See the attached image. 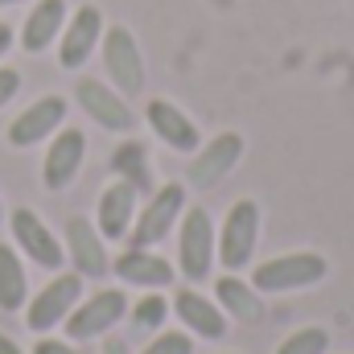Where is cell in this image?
Segmentation results:
<instances>
[{
	"mask_svg": "<svg viewBox=\"0 0 354 354\" xmlns=\"http://www.w3.org/2000/svg\"><path fill=\"white\" fill-rule=\"evenodd\" d=\"M260 231H264V214L256 198H235L223 214L218 239H214V256L223 272H248L256 264V248H260Z\"/></svg>",
	"mask_w": 354,
	"mask_h": 354,
	"instance_id": "1",
	"label": "cell"
},
{
	"mask_svg": "<svg viewBox=\"0 0 354 354\" xmlns=\"http://www.w3.org/2000/svg\"><path fill=\"white\" fill-rule=\"evenodd\" d=\"M330 276V260L322 252H280L272 260H260L252 264V284L264 292V297H276V292H305V288H317L322 280Z\"/></svg>",
	"mask_w": 354,
	"mask_h": 354,
	"instance_id": "2",
	"label": "cell"
},
{
	"mask_svg": "<svg viewBox=\"0 0 354 354\" xmlns=\"http://www.w3.org/2000/svg\"><path fill=\"white\" fill-rule=\"evenodd\" d=\"M83 292H87V280L79 276V272H54L37 292H29V301H25V330L29 334H54V330H62V322L71 317V309L83 301Z\"/></svg>",
	"mask_w": 354,
	"mask_h": 354,
	"instance_id": "3",
	"label": "cell"
},
{
	"mask_svg": "<svg viewBox=\"0 0 354 354\" xmlns=\"http://www.w3.org/2000/svg\"><path fill=\"white\" fill-rule=\"evenodd\" d=\"M185 206H189V185H185V181H165V185H157V189L149 194V202L136 210L128 248H157V243H165L177 231Z\"/></svg>",
	"mask_w": 354,
	"mask_h": 354,
	"instance_id": "4",
	"label": "cell"
},
{
	"mask_svg": "<svg viewBox=\"0 0 354 354\" xmlns=\"http://www.w3.org/2000/svg\"><path fill=\"white\" fill-rule=\"evenodd\" d=\"M214 218L206 206H185L181 223H177V276H185L189 284L210 280V272L218 264L214 256Z\"/></svg>",
	"mask_w": 354,
	"mask_h": 354,
	"instance_id": "5",
	"label": "cell"
},
{
	"mask_svg": "<svg viewBox=\"0 0 354 354\" xmlns=\"http://www.w3.org/2000/svg\"><path fill=\"white\" fill-rule=\"evenodd\" d=\"M4 227H8V243H12L29 264H37L41 272H62V268H66V248H62V239L50 231V223H46L33 206H12L8 218H4Z\"/></svg>",
	"mask_w": 354,
	"mask_h": 354,
	"instance_id": "6",
	"label": "cell"
},
{
	"mask_svg": "<svg viewBox=\"0 0 354 354\" xmlns=\"http://www.w3.org/2000/svg\"><path fill=\"white\" fill-rule=\"evenodd\" d=\"M120 322H128V292L124 288H95V292H83V301L62 322V338L95 342V338H107Z\"/></svg>",
	"mask_w": 354,
	"mask_h": 354,
	"instance_id": "7",
	"label": "cell"
},
{
	"mask_svg": "<svg viewBox=\"0 0 354 354\" xmlns=\"http://www.w3.org/2000/svg\"><path fill=\"white\" fill-rule=\"evenodd\" d=\"M99 58H103V71H107V83L120 91L124 99L140 95L149 83V71H145V54H140V41L128 25H107L103 29V41H99Z\"/></svg>",
	"mask_w": 354,
	"mask_h": 354,
	"instance_id": "8",
	"label": "cell"
},
{
	"mask_svg": "<svg viewBox=\"0 0 354 354\" xmlns=\"http://www.w3.org/2000/svg\"><path fill=\"white\" fill-rule=\"evenodd\" d=\"M243 136L239 132H218V136H210V140H202L198 145V153L189 157V169H185V185L189 189H202V194H210V189H218L227 177L235 174V165L243 161Z\"/></svg>",
	"mask_w": 354,
	"mask_h": 354,
	"instance_id": "9",
	"label": "cell"
},
{
	"mask_svg": "<svg viewBox=\"0 0 354 354\" xmlns=\"http://www.w3.org/2000/svg\"><path fill=\"white\" fill-rule=\"evenodd\" d=\"M87 161V132L75 124H62L50 140H46V157H41V185L50 194H62L75 185V177Z\"/></svg>",
	"mask_w": 354,
	"mask_h": 354,
	"instance_id": "10",
	"label": "cell"
},
{
	"mask_svg": "<svg viewBox=\"0 0 354 354\" xmlns=\"http://www.w3.org/2000/svg\"><path fill=\"white\" fill-rule=\"evenodd\" d=\"M62 248H66V264L79 272L83 280H103L111 272V256H107V239L99 235L95 218L87 214H71L62 227Z\"/></svg>",
	"mask_w": 354,
	"mask_h": 354,
	"instance_id": "11",
	"label": "cell"
},
{
	"mask_svg": "<svg viewBox=\"0 0 354 354\" xmlns=\"http://www.w3.org/2000/svg\"><path fill=\"white\" fill-rule=\"evenodd\" d=\"M75 99L79 107L87 111V120H95L103 132H115V136H132L140 115L132 111V103L111 87V83H99V79H79L75 83Z\"/></svg>",
	"mask_w": 354,
	"mask_h": 354,
	"instance_id": "12",
	"label": "cell"
},
{
	"mask_svg": "<svg viewBox=\"0 0 354 354\" xmlns=\"http://www.w3.org/2000/svg\"><path fill=\"white\" fill-rule=\"evenodd\" d=\"M103 29H107V21H103V8L99 4L71 8V17L62 25V37H58V66L62 71H83L91 58H95L99 41H103Z\"/></svg>",
	"mask_w": 354,
	"mask_h": 354,
	"instance_id": "13",
	"label": "cell"
},
{
	"mask_svg": "<svg viewBox=\"0 0 354 354\" xmlns=\"http://www.w3.org/2000/svg\"><path fill=\"white\" fill-rule=\"evenodd\" d=\"M66 111H71V103H66L62 95H41V99H33L25 111H17V115L8 120L4 140H8L12 149H37V145H46V140L66 124Z\"/></svg>",
	"mask_w": 354,
	"mask_h": 354,
	"instance_id": "14",
	"label": "cell"
},
{
	"mask_svg": "<svg viewBox=\"0 0 354 354\" xmlns=\"http://www.w3.org/2000/svg\"><path fill=\"white\" fill-rule=\"evenodd\" d=\"M169 305H174V317L181 322V330L194 334V342H223V338H227L231 317L223 313V305H218L214 297L198 292L194 284H189V288H177Z\"/></svg>",
	"mask_w": 354,
	"mask_h": 354,
	"instance_id": "15",
	"label": "cell"
},
{
	"mask_svg": "<svg viewBox=\"0 0 354 354\" xmlns=\"http://www.w3.org/2000/svg\"><path fill=\"white\" fill-rule=\"evenodd\" d=\"M136 210H140V189L124 177L107 181L99 202H95V227L107 243H124L132 235V223H136Z\"/></svg>",
	"mask_w": 354,
	"mask_h": 354,
	"instance_id": "16",
	"label": "cell"
},
{
	"mask_svg": "<svg viewBox=\"0 0 354 354\" xmlns=\"http://www.w3.org/2000/svg\"><path fill=\"white\" fill-rule=\"evenodd\" d=\"M145 124H149V132H153L165 149H174V153H181V157H194L198 145H202L198 120H194L185 107H177L174 99H149Z\"/></svg>",
	"mask_w": 354,
	"mask_h": 354,
	"instance_id": "17",
	"label": "cell"
},
{
	"mask_svg": "<svg viewBox=\"0 0 354 354\" xmlns=\"http://www.w3.org/2000/svg\"><path fill=\"white\" fill-rule=\"evenodd\" d=\"M111 272H115L120 284L140 288V292H153V288L165 292L177 280V264L165 260L161 252H153V248H124V252L111 260Z\"/></svg>",
	"mask_w": 354,
	"mask_h": 354,
	"instance_id": "18",
	"label": "cell"
},
{
	"mask_svg": "<svg viewBox=\"0 0 354 354\" xmlns=\"http://www.w3.org/2000/svg\"><path fill=\"white\" fill-rule=\"evenodd\" d=\"M66 17H71V4H66V0H33L29 17H25L21 29H17L21 50H25V54H46L50 46H58Z\"/></svg>",
	"mask_w": 354,
	"mask_h": 354,
	"instance_id": "19",
	"label": "cell"
},
{
	"mask_svg": "<svg viewBox=\"0 0 354 354\" xmlns=\"http://www.w3.org/2000/svg\"><path fill=\"white\" fill-rule=\"evenodd\" d=\"M214 301L223 305V313L231 322H243V326L264 322V292L252 280H243L239 272H223L214 280Z\"/></svg>",
	"mask_w": 354,
	"mask_h": 354,
	"instance_id": "20",
	"label": "cell"
},
{
	"mask_svg": "<svg viewBox=\"0 0 354 354\" xmlns=\"http://www.w3.org/2000/svg\"><path fill=\"white\" fill-rule=\"evenodd\" d=\"M29 301V268L12 243H0V313H21Z\"/></svg>",
	"mask_w": 354,
	"mask_h": 354,
	"instance_id": "21",
	"label": "cell"
},
{
	"mask_svg": "<svg viewBox=\"0 0 354 354\" xmlns=\"http://www.w3.org/2000/svg\"><path fill=\"white\" fill-rule=\"evenodd\" d=\"M169 313H174V305H169V297L165 292H140L132 305H128V322H132V330L136 334H157V330H165V322H169Z\"/></svg>",
	"mask_w": 354,
	"mask_h": 354,
	"instance_id": "22",
	"label": "cell"
},
{
	"mask_svg": "<svg viewBox=\"0 0 354 354\" xmlns=\"http://www.w3.org/2000/svg\"><path fill=\"white\" fill-rule=\"evenodd\" d=\"M111 169H115V177L132 181L136 189H153L149 185V157H145V145L140 140H124L115 149V157H111Z\"/></svg>",
	"mask_w": 354,
	"mask_h": 354,
	"instance_id": "23",
	"label": "cell"
},
{
	"mask_svg": "<svg viewBox=\"0 0 354 354\" xmlns=\"http://www.w3.org/2000/svg\"><path fill=\"white\" fill-rule=\"evenodd\" d=\"M330 351V334L322 326H301L288 338H280V346L272 354H326Z\"/></svg>",
	"mask_w": 354,
	"mask_h": 354,
	"instance_id": "24",
	"label": "cell"
},
{
	"mask_svg": "<svg viewBox=\"0 0 354 354\" xmlns=\"http://www.w3.org/2000/svg\"><path fill=\"white\" fill-rule=\"evenodd\" d=\"M136 354H194V334H185V330H157Z\"/></svg>",
	"mask_w": 354,
	"mask_h": 354,
	"instance_id": "25",
	"label": "cell"
},
{
	"mask_svg": "<svg viewBox=\"0 0 354 354\" xmlns=\"http://www.w3.org/2000/svg\"><path fill=\"white\" fill-rule=\"evenodd\" d=\"M29 354H87V351H83V342H71V338L41 334V338L33 342V351H29Z\"/></svg>",
	"mask_w": 354,
	"mask_h": 354,
	"instance_id": "26",
	"label": "cell"
},
{
	"mask_svg": "<svg viewBox=\"0 0 354 354\" xmlns=\"http://www.w3.org/2000/svg\"><path fill=\"white\" fill-rule=\"evenodd\" d=\"M17 91H21V71L0 62V111H4V107L17 99Z\"/></svg>",
	"mask_w": 354,
	"mask_h": 354,
	"instance_id": "27",
	"label": "cell"
},
{
	"mask_svg": "<svg viewBox=\"0 0 354 354\" xmlns=\"http://www.w3.org/2000/svg\"><path fill=\"white\" fill-rule=\"evenodd\" d=\"M99 354H132V346H128L124 338H115V334H107V338H103V346H99Z\"/></svg>",
	"mask_w": 354,
	"mask_h": 354,
	"instance_id": "28",
	"label": "cell"
},
{
	"mask_svg": "<svg viewBox=\"0 0 354 354\" xmlns=\"http://www.w3.org/2000/svg\"><path fill=\"white\" fill-rule=\"evenodd\" d=\"M12 50V25H4L0 21V62H4V54Z\"/></svg>",
	"mask_w": 354,
	"mask_h": 354,
	"instance_id": "29",
	"label": "cell"
},
{
	"mask_svg": "<svg viewBox=\"0 0 354 354\" xmlns=\"http://www.w3.org/2000/svg\"><path fill=\"white\" fill-rule=\"evenodd\" d=\"M0 354H25V351H21V342H12V338L0 330Z\"/></svg>",
	"mask_w": 354,
	"mask_h": 354,
	"instance_id": "30",
	"label": "cell"
},
{
	"mask_svg": "<svg viewBox=\"0 0 354 354\" xmlns=\"http://www.w3.org/2000/svg\"><path fill=\"white\" fill-rule=\"evenodd\" d=\"M4 218H8V210H4V198H0V227H4Z\"/></svg>",
	"mask_w": 354,
	"mask_h": 354,
	"instance_id": "31",
	"label": "cell"
},
{
	"mask_svg": "<svg viewBox=\"0 0 354 354\" xmlns=\"http://www.w3.org/2000/svg\"><path fill=\"white\" fill-rule=\"evenodd\" d=\"M12 4H25V0H0V8H12Z\"/></svg>",
	"mask_w": 354,
	"mask_h": 354,
	"instance_id": "32",
	"label": "cell"
},
{
	"mask_svg": "<svg viewBox=\"0 0 354 354\" xmlns=\"http://www.w3.org/2000/svg\"><path fill=\"white\" fill-rule=\"evenodd\" d=\"M227 354H235V351H227Z\"/></svg>",
	"mask_w": 354,
	"mask_h": 354,
	"instance_id": "33",
	"label": "cell"
}]
</instances>
